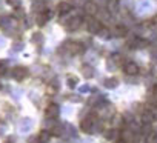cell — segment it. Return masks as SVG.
Returning <instances> with one entry per match:
<instances>
[{"mask_svg":"<svg viewBox=\"0 0 157 143\" xmlns=\"http://www.w3.org/2000/svg\"><path fill=\"white\" fill-rule=\"evenodd\" d=\"M120 138H122L123 143H136L137 134L134 132L132 128H125V129L122 131V134H120Z\"/></svg>","mask_w":157,"mask_h":143,"instance_id":"8992f818","label":"cell"},{"mask_svg":"<svg viewBox=\"0 0 157 143\" xmlns=\"http://www.w3.org/2000/svg\"><path fill=\"white\" fill-rule=\"evenodd\" d=\"M146 143H157V132H151L149 135H146Z\"/></svg>","mask_w":157,"mask_h":143,"instance_id":"484cf974","label":"cell"},{"mask_svg":"<svg viewBox=\"0 0 157 143\" xmlns=\"http://www.w3.org/2000/svg\"><path fill=\"white\" fill-rule=\"evenodd\" d=\"M34 20H36V25H37V26L43 28V26H45V25H46V23H48V22H49L51 19H49L48 13H43V14H37Z\"/></svg>","mask_w":157,"mask_h":143,"instance_id":"9a60e30c","label":"cell"},{"mask_svg":"<svg viewBox=\"0 0 157 143\" xmlns=\"http://www.w3.org/2000/svg\"><path fill=\"white\" fill-rule=\"evenodd\" d=\"M56 125H57V123H56V120H52V119H45V129L51 131Z\"/></svg>","mask_w":157,"mask_h":143,"instance_id":"cb8c5ba5","label":"cell"},{"mask_svg":"<svg viewBox=\"0 0 157 143\" xmlns=\"http://www.w3.org/2000/svg\"><path fill=\"white\" fill-rule=\"evenodd\" d=\"M13 17L19 22V20L26 19V13H25V9H23V8H16V9H14V13H13Z\"/></svg>","mask_w":157,"mask_h":143,"instance_id":"44dd1931","label":"cell"},{"mask_svg":"<svg viewBox=\"0 0 157 143\" xmlns=\"http://www.w3.org/2000/svg\"><path fill=\"white\" fill-rule=\"evenodd\" d=\"M31 9L36 13V16H37V14H43V13H46V11H48V9H46V3H45V2H33Z\"/></svg>","mask_w":157,"mask_h":143,"instance_id":"5bb4252c","label":"cell"},{"mask_svg":"<svg viewBox=\"0 0 157 143\" xmlns=\"http://www.w3.org/2000/svg\"><path fill=\"white\" fill-rule=\"evenodd\" d=\"M59 115H60V106H59L57 103H49V105L45 108V119H52V120H56Z\"/></svg>","mask_w":157,"mask_h":143,"instance_id":"5b68a950","label":"cell"},{"mask_svg":"<svg viewBox=\"0 0 157 143\" xmlns=\"http://www.w3.org/2000/svg\"><path fill=\"white\" fill-rule=\"evenodd\" d=\"M155 120H154V115H152V112L149 111V109H143L142 111V123L143 125H151V123H154Z\"/></svg>","mask_w":157,"mask_h":143,"instance_id":"e0dca14e","label":"cell"},{"mask_svg":"<svg viewBox=\"0 0 157 143\" xmlns=\"http://www.w3.org/2000/svg\"><path fill=\"white\" fill-rule=\"evenodd\" d=\"M0 135H3V128H0Z\"/></svg>","mask_w":157,"mask_h":143,"instance_id":"836d02e7","label":"cell"},{"mask_svg":"<svg viewBox=\"0 0 157 143\" xmlns=\"http://www.w3.org/2000/svg\"><path fill=\"white\" fill-rule=\"evenodd\" d=\"M96 122H97V115L91 112L88 117H85V119L80 120V129L85 134H93V128H94V123Z\"/></svg>","mask_w":157,"mask_h":143,"instance_id":"7a4b0ae2","label":"cell"},{"mask_svg":"<svg viewBox=\"0 0 157 143\" xmlns=\"http://www.w3.org/2000/svg\"><path fill=\"white\" fill-rule=\"evenodd\" d=\"M5 45H6V40H5V37H2V36H0V49H3V48H5Z\"/></svg>","mask_w":157,"mask_h":143,"instance_id":"1f68e13d","label":"cell"},{"mask_svg":"<svg viewBox=\"0 0 157 143\" xmlns=\"http://www.w3.org/2000/svg\"><path fill=\"white\" fill-rule=\"evenodd\" d=\"M80 73H82V76H83L85 80H90V79H93V77L96 76V69H94V66L85 63V65H82V68H80Z\"/></svg>","mask_w":157,"mask_h":143,"instance_id":"30bf717a","label":"cell"},{"mask_svg":"<svg viewBox=\"0 0 157 143\" xmlns=\"http://www.w3.org/2000/svg\"><path fill=\"white\" fill-rule=\"evenodd\" d=\"M6 3L16 9V8H20V5H22V0H6Z\"/></svg>","mask_w":157,"mask_h":143,"instance_id":"4316f807","label":"cell"},{"mask_svg":"<svg viewBox=\"0 0 157 143\" xmlns=\"http://www.w3.org/2000/svg\"><path fill=\"white\" fill-rule=\"evenodd\" d=\"M77 85H78V77H75V76H68V79H66V86H68L69 89H75Z\"/></svg>","mask_w":157,"mask_h":143,"instance_id":"ffe728a7","label":"cell"},{"mask_svg":"<svg viewBox=\"0 0 157 143\" xmlns=\"http://www.w3.org/2000/svg\"><path fill=\"white\" fill-rule=\"evenodd\" d=\"M96 19L100 20L102 23H105V22H108L111 19V11L108 8H100L99 13H97V16H96Z\"/></svg>","mask_w":157,"mask_h":143,"instance_id":"4fadbf2b","label":"cell"},{"mask_svg":"<svg viewBox=\"0 0 157 143\" xmlns=\"http://www.w3.org/2000/svg\"><path fill=\"white\" fill-rule=\"evenodd\" d=\"M119 79L117 77H108V79H105L103 80V86L106 88V89H116L117 86H119Z\"/></svg>","mask_w":157,"mask_h":143,"instance_id":"2e32d148","label":"cell"},{"mask_svg":"<svg viewBox=\"0 0 157 143\" xmlns=\"http://www.w3.org/2000/svg\"><path fill=\"white\" fill-rule=\"evenodd\" d=\"M82 23H83V19H82L80 16H72V17L68 20L65 29H66L68 32H74V31H77L78 28L82 26Z\"/></svg>","mask_w":157,"mask_h":143,"instance_id":"277c9868","label":"cell"},{"mask_svg":"<svg viewBox=\"0 0 157 143\" xmlns=\"http://www.w3.org/2000/svg\"><path fill=\"white\" fill-rule=\"evenodd\" d=\"M97 37H99V39H102V40H109V39L113 37V32H111V31H109L106 26H103V28L99 31Z\"/></svg>","mask_w":157,"mask_h":143,"instance_id":"d6986e66","label":"cell"},{"mask_svg":"<svg viewBox=\"0 0 157 143\" xmlns=\"http://www.w3.org/2000/svg\"><path fill=\"white\" fill-rule=\"evenodd\" d=\"M117 68H119V66H117V65L113 62V58L109 57V58L106 60V69H108V71H114V69H117Z\"/></svg>","mask_w":157,"mask_h":143,"instance_id":"d4e9b609","label":"cell"},{"mask_svg":"<svg viewBox=\"0 0 157 143\" xmlns=\"http://www.w3.org/2000/svg\"><path fill=\"white\" fill-rule=\"evenodd\" d=\"M117 143H123V141H117Z\"/></svg>","mask_w":157,"mask_h":143,"instance_id":"e575fe53","label":"cell"},{"mask_svg":"<svg viewBox=\"0 0 157 143\" xmlns=\"http://www.w3.org/2000/svg\"><path fill=\"white\" fill-rule=\"evenodd\" d=\"M113 36H114V37H119V39L126 37V36H128V26H126L125 23H117V25L114 26V29H113Z\"/></svg>","mask_w":157,"mask_h":143,"instance_id":"8fae6325","label":"cell"},{"mask_svg":"<svg viewBox=\"0 0 157 143\" xmlns=\"http://www.w3.org/2000/svg\"><path fill=\"white\" fill-rule=\"evenodd\" d=\"M78 91H80V94H85V92H91L93 91V88H91V85H83V86H80L78 88Z\"/></svg>","mask_w":157,"mask_h":143,"instance_id":"f1b7e54d","label":"cell"},{"mask_svg":"<svg viewBox=\"0 0 157 143\" xmlns=\"http://www.w3.org/2000/svg\"><path fill=\"white\" fill-rule=\"evenodd\" d=\"M120 134H122L120 129L111 128V129L105 131V138H106L108 141H111V143H117V141L120 140Z\"/></svg>","mask_w":157,"mask_h":143,"instance_id":"9c48e42d","label":"cell"},{"mask_svg":"<svg viewBox=\"0 0 157 143\" xmlns=\"http://www.w3.org/2000/svg\"><path fill=\"white\" fill-rule=\"evenodd\" d=\"M69 100H71V102H74V103H80V102H82V96H80V94L69 96Z\"/></svg>","mask_w":157,"mask_h":143,"instance_id":"f546056e","label":"cell"},{"mask_svg":"<svg viewBox=\"0 0 157 143\" xmlns=\"http://www.w3.org/2000/svg\"><path fill=\"white\" fill-rule=\"evenodd\" d=\"M26 143H40V138H39V134H33L28 137Z\"/></svg>","mask_w":157,"mask_h":143,"instance_id":"83f0119b","label":"cell"},{"mask_svg":"<svg viewBox=\"0 0 157 143\" xmlns=\"http://www.w3.org/2000/svg\"><path fill=\"white\" fill-rule=\"evenodd\" d=\"M99 5L96 2H93V0H90V2H86L83 5V11H85V16L86 17H96L97 13H99Z\"/></svg>","mask_w":157,"mask_h":143,"instance_id":"52a82bcc","label":"cell"},{"mask_svg":"<svg viewBox=\"0 0 157 143\" xmlns=\"http://www.w3.org/2000/svg\"><path fill=\"white\" fill-rule=\"evenodd\" d=\"M43 42H45V36H43L42 32H34V34L31 36V43H33V45H36V46H42Z\"/></svg>","mask_w":157,"mask_h":143,"instance_id":"ac0fdd59","label":"cell"},{"mask_svg":"<svg viewBox=\"0 0 157 143\" xmlns=\"http://www.w3.org/2000/svg\"><path fill=\"white\" fill-rule=\"evenodd\" d=\"M83 22L86 23V29H88V32H90V34H93V36H97V34H99V31L103 28L102 22H100V20H97L96 17H86V16H85Z\"/></svg>","mask_w":157,"mask_h":143,"instance_id":"6da1fadb","label":"cell"},{"mask_svg":"<svg viewBox=\"0 0 157 143\" xmlns=\"http://www.w3.org/2000/svg\"><path fill=\"white\" fill-rule=\"evenodd\" d=\"M71 8H72V5L69 2H60L57 5V13H59V16H68Z\"/></svg>","mask_w":157,"mask_h":143,"instance_id":"7c38bea8","label":"cell"},{"mask_svg":"<svg viewBox=\"0 0 157 143\" xmlns=\"http://www.w3.org/2000/svg\"><path fill=\"white\" fill-rule=\"evenodd\" d=\"M51 131H48V129H43V131H40L39 132V138H40V143H48L49 141V138H51Z\"/></svg>","mask_w":157,"mask_h":143,"instance_id":"7402d4cb","label":"cell"},{"mask_svg":"<svg viewBox=\"0 0 157 143\" xmlns=\"http://www.w3.org/2000/svg\"><path fill=\"white\" fill-rule=\"evenodd\" d=\"M23 48H25L23 42H14L13 43V52H20V51H23Z\"/></svg>","mask_w":157,"mask_h":143,"instance_id":"603a6c76","label":"cell"},{"mask_svg":"<svg viewBox=\"0 0 157 143\" xmlns=\"http://www.w3.org/2000/svg\"><path fill=\"white\" fill-rule=\"evenodd\" d=\"M3 143H13V140H11V138H8V140H5Z\"/></svg>","mask_w":157,"mask_h":143,"instance_id":"d6a6232c","label":"cell"},{"mask_svg":"<svg viewBox=\"0 0 157 143\" xmlns=\"http://www.w3.org/2000/svg\"><path fill=\"white\" fill-rule=\"evenodd\" d=\"M149 111L152 112V115H154V120L157 122V108H155V106H151V108H149Z\"/></svg>","mask_w":157,"mask_h":143,"instance_id":"4dcf8cb0","label":"cell"},{"mask_svg":"<svg viewBox=\"0 0 157 143\" xmlns=\"http://www.w3.org/2000/svg\"><path fill=\"white\" fill-rule=\"evenodd\" d=\"M28 76H29V69L26 66H16L11 69V77L16 82H23Z\"/></svg>","mask_w":157,"mask_h":143,"instance_id":"3957f363","label":"cell"},{"mask_svg":"<svg viewBox=\"0 0 157 143\" xmlns=\"http://www.w3.org/2000/svg\"><path fill=\"white\" fill-rule=\"evenodd\" d=\"M123 71H125V74L129 76V77H134L140 73V68L136 62H126L125 66H123Z\"/></svg>","mask_w":157,"mask_h":143,"instance_id":"ba28073f","label":"cell"}]
</instances>
